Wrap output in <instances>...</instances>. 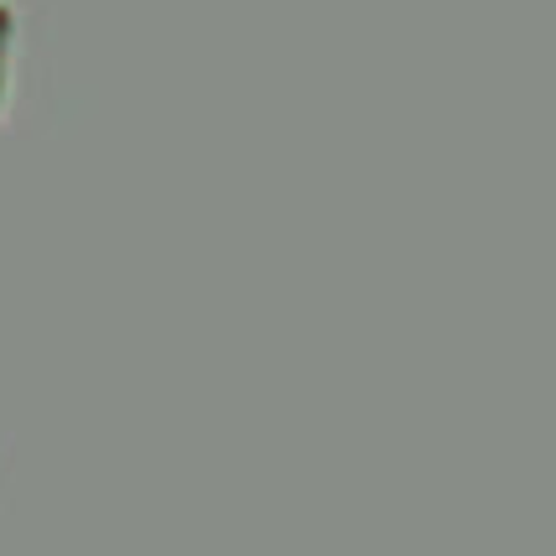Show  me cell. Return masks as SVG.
<instances>
[{
    "label": "cell",
    "instance_id": "6da1fadb",
    "mask_svg": "<svg viewBox=\"0 0 556 556\" xmlns=\"http://www.w3.org/2000/svg\"><path fill=\"white\" fill-rule=\"evenodd\" d=\"M48 0H0V141L48 121Z\"/></svg>",
    "mask_w": 556,
    "mask_h": 556
},
{
    "label": "cell",
    "instance_id": "7a4b0ae2",
    "mask_svg": "<svg viewBox=\"0 0 556 556\" xmlns=\"http://www.w3.org/2000/svg\"><path fill=\"white\" fill-rule=\"evenodd\" d=\"M5 468H11V458H5V437H0V489H5Z\"/></svg>",
    "mask_w": 556,
    "mask_h": 556
}]
</instances>
